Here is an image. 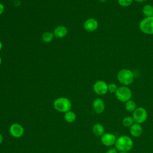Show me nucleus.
Segmentation results:
<instances>
[{"label":"nucleus","mask_w":153,"mask_h":153,"mask_svg":"<svg viewBox=\"0 0 153 153\" xmlns=\"http://www.w3.org/2000/svg\"><path fill=\"white\" fill-rule=\"evenodd\" d=\"M54 108L56 110L61 112H66L71 110V102L66 97H59L56 99L53 103Z\"/></svg>","instance_id":"3"},{"label":"nucleus","mask_w":153,"mask_h":153,"mask_svg":"<svg viewBox=\"0 0 153 153\" xmlns=\"http://www.w3.org/2000/svg\"><path fill=\"white\" fill-rule=\"evenodd\" d=\"M100 140L103 145L106 146H111L115 145L117 138L114 134L106 133L101 136Z\"/></svg>","instance_id":"9"},{"label":"nucleus","mask_w":153,"mask_h":153,"mask_svg":"<svg viewBox=\"0 0 153 153\" xmlns=\"http://www.w3.org/2000/svg\"><path fill=\"white\" fill-rule=\"evenodd\" d=\"M2 48V43L1 41H0V51L1 50Z\"/></svg>","instance_id":"26"},{"label":"nucleus","mask_w":153,"mask_h":153,"mask_svg":"<svg viewBox=\"0 0 153 153\" xmlns=\"http://www.w3.org/2000/svg\"><path fill=\"white\" fill-rule=\"evenodd\" d=\"M106 153H118V150L115 148H112L108 149Z\"/></svg>","instance_id":"22"},{"label":"nucleus","mask_w":153,"mask_h":153,"mask_svg":"<svg viewBox=\"0 0 153 153\" xmlns=\"http://www.w3.org/2000/svg\"><path fill=\"white\" fill-rule=\"evenodd\" d=\"M68 33V29L66 26L63 25L57 26L53 31L54 36L57 38H64Z\"/></svg>","instance_id":"12"},{"label":"nucleus","mask_w":153,"mask_h":153,"mask_svg":"<svg viewBox=\"0 0 153 153\" xmlns=\"http://www.w3.org/2000/svg\"><path fill=\"white\" fill-rule=\"evenodd\" d=\"M2 141H3V136H2V135L1 134V133H0V144L2 143Z\"/></svg>","instance_id":"24"},{"label":"nucleus","mask_w":153,"mask_h":153,"mask_svg":"<svg viewBox=\"0 0 153 153\" xmlns=\"http://www.w3.org/2000/svg\"><path fill=\"white\" fill-rule=\"evenodd\" d=\"M133 1V0H118V3L120 6L126 7L130 6L132 4Z\"/></svg>","instance_id":"20"},{"label":"nucleus","mask_w":153,"mask_h":153,"mask_svg":"<svg viewBox=\"0 0 153 153\" xmlns=\"http://www.w3.org/2000/svg\"><path fill=\"white\" fill-rule=\"evenodd\" d=\"M125 108L126 109L130 112H133L137 108H136V103L132 100H129L125 102Z\"/></svg>","instance_id":"17"},{"label":"nucleus","mask_w":153,"mask_h":153,"mask_svg":"<svg viewBox=\"0 0 153 153\" xmlns=\"http://www.w3.org/2000/svg\"><path fill=\"white\" fill-rule=\"evenodd\" d=\"M142 127L140 124L135 123L130 127V133L133 137H137L140 136L142 134Z\"/></svg>","instance_id":"13"},{"label":"nucleus","mask_w":153,"mask_h":153,"mask_svg":"<svg viewBox=\"0 0 153 153\" xmlns=\"http://www.w3.org/2000/svg\"><path fill=\"white\" fill-rule=\"evenodd\" d=\"M4 11V5L0 2V16L3 13Z\"/></svg>","instance_id":"23"},{"label":"nucleus","mask_w":153,"mask_h":153,"mask_svg":"<svg viewBox=\"0 0 153 153\" xmlns=\"http://www.w3.org/2000/svg\"><path fill=\"white\" fill-rule=\"evenodd\" d=\"M115 94L117 99L121 102H126L130 100L132 96L131 90L125 85L118 87Z\"/></svg>","instance_id":"4"},{"label":"nucleus","mask_w":153,"mask_h":153,"mask_svg":"<svg viewBox=\"0 0 153 153\" xmlns=\"http://www.w3.org/2000/svg\"><path fill=\"white\" fill-rule=\"evenodd\" d=\"M108 88L109 92H110L111 93H115L116 92L118 87H117V85L115 84L114 83H111V84H108Z\"/></svg>","instance_id":"21"},{"label":"nucleus","mask_w":153,"mask_h":153,"mask_svg":"<svg viewBox=\"0 0 153 153\" xmlns=\"http://www.w3.org/2000/svg\"><path fill=\"white\" fill-rule=\"evenodd\" d=\"M147 117V111L145 108L142 107L137 108L133 112L132 118H133V120L136 123L140 124L144 123L146 120Z\"/></svg>","instance_id":"6"},{"label":"nucleus","mask_w":153,"mask_h":153,"mask_svg":"<svg viewBox=\"0 0 153 153\" xmlns=\"http://www.w3.org/2000/svg\"><path fill=\"white\" fill-rule=\"evenodd\" d=\"M139 29L147 35H153V16L145 17L139 23Z\"/></svg>","instance_id":"5"},{"label":"nucleus","mask_w":153,"mask_h":153,"mask_svg":"<svg viewBox=\"0 0 153 153\" xmlns=\"http://www.w3.org/2000/svg\"><path fill=\"white\" fill-rule=\"evenodd\" d=\"M119 153H127V152H120Z\"/></svg>","instance_id":"29"},{"label":"nucleus","mask_w":153,"mask_h":153,"mask_svg":"<svg viewBox=\"0 0 153 153\" xmlns=\"http://www.w3.org/2000/svg\"><path fill=\"white\" fill-rule=\"evenodd\" d=\"M93 132L96 136H102L105 133L104 127L100 123H96L93 127Z\"/></svg>","instance_id":"14"},{"label":"nucleus","mask_w":153,"mask_h":153,"mask_svg":"<svg viewBox=\"0 0 153 153\" xmlns=\"http://www.w3.org/2000/svg\"><path fill=\"white\" fill-rule=\"evenodd\" d=\"M108 85L103 80H98L93 85V90L98 95H104L108 91Z\"/></svg>","instance_id":"7"},{"label":"nucleus","mask_w":153,"mask_h":153,"mask_svg":"<svg viewBox=\"0 0 153 153\" xmlns=\"http://www.w3.org/2000/svg\"><path fill=\"white\" fill-rule=\"evenodd\" d=\"M142 13L146 17L153 16V6L150 4H146L142 8Z\"/></svg>","instance_id":"15"},{"label":"nucleus","mask_w":153,"mask_h":153,"mask_svg":"<svg viewBox=\"0 0 153 153\" xmlns=\"http://www.w3.org/2000/svg\"><path fill=\"white\" fill-rule=\"evenodd\" d=\"M136 2H139V3H141V2H143L145 1H146L147 0H134Z\"/></svg>","instance_id":"25"},{"label":"nucleus","mask_w":153,"mask_h":153,"mask_svg":"<svg viewBox=\"0 0 153 153\" xmlns=\"http://www.w3.org/2000/svg\"><path fill=\"white\" fill-rule=\"evenodd\" d=\"M64 118L68 123H73L76 119V115L73 111H69L65 112Z\"/></svg>","instance_id":"18"},{"label":"nucleus","mask_w":153,"mask_h":153,"mask_svg":"<svg viewBox=\"0 0 153 153\" xmlns=\"http://www.w3.org/2000/svg\"><path fill=\"white\" fill-rule=\"evenodd\" d=\"M9 131L11 135L14 137L19 138L23 136L24 133V128L20 124L14 123L10 126Z\"/></svg>","instance_id":"8"},{"label":"nucleus","mask_w":153,"mask_h":153,"mask_svg":"<svg viewBox=\"0 0 153 153\" xmlns=\"http://www.w3.org/2000/svg\"><path fill=\"white\" fill-rule=\"evenodd\" d=\"M99 2H100L102 3H104V2L107 1V0H99Z\"/></svg>","instance_id":"27"},{"label":"nucleus","mask_w":153,"mask_h":153,"mask_svg":"<svg viewBox=\"0 0 153 153\" xmlns=\"http://www.w3.org/2000/svg\"><path fill=\"white\" fill-rule=\"evenodd\" d=\"M93 107L96 113L101 114L105 110V103L102 99L96 98L93 102Z\"/></svg>","instance_id":"11"},{"label":"nucleus","mask_w":153,"mask_h":153,"mask_svg":"<svg viewBox=\"0 0 153 153\" xmlns=\"http://www.w3.org/2000/svg\"><path fill=\"white\" fill-rule=\"evenodd\" d=\"M133 146V140L127 135L121 136L118 137L115 143V148L120 152H128Z\"/></svg>","instance_id":"1"},{"label":"nucleus","mask_w":153,"mask_h":153,"mask_svg":"<svg viewBox=\"0 0 153 153\" xmlns=\"http://www.w3.org/2000/svg\"><path fill=\"white\" fill-rule=\"evenodd\" d=\"M1 63H2V59H1V56H0V66H1Z\"/></svg>","instance_id":"28"},{"label":"nucleus","mask_w":153,"mask_h":153,"mask_svg":"<svg viewBox=\"0 0 153 153\" xmlns=\"http://www.w3.org/2000/svg\"><path fill=\"white\" fill-rule=\"evenodd\" d=\"M133 118L132 117H126L123 118V124L125 127H131L134 123Z\"/></svg>","instance_id":"19"},{"label":"nucleus","mask_w":153,"mask_h":153,"mask_svg":"<svg viewBox=\"0 0 153 153\" xmlns=\"http://www.w3.org/2000/svg\"><path fill=\"white\" fill-rule=\"evenodd\" d=\"M120 83L125 86H128L133 83L134 75L133 72L128 69H122L118 71L117 75Z\"/></svg>","instance_id":"2"},{"label":"nucleus","mask_w":153,"mask_h":153,"mask_svg":"<svg viewBox=\"0 0 153 153\" xmlns=\"http://www.w3.org/2000/svg\"><path fill=\"white\" fill-rule=\"evenodd\" d=\"M54 35L53 34V32H50L48 31L45 32L42 35V39L44 42H51L54 39Z\"/></svg>","instance_id":"16"},{"label":"nucleus","mask_w":153,"mask_h":153,"mask_svg":"<svg viewBox=\"0 0 153 153\" xmlns=\"http://www.w3.org/2000/svg\"><path fill=\"white\" fill-rule=\"evenodd\" d=\"M98 25V22L96 19L94 18H89L84 22V28L86 31L92 32L97 29Z\"/></svg>","instance_id":"10"}]
</instances>
